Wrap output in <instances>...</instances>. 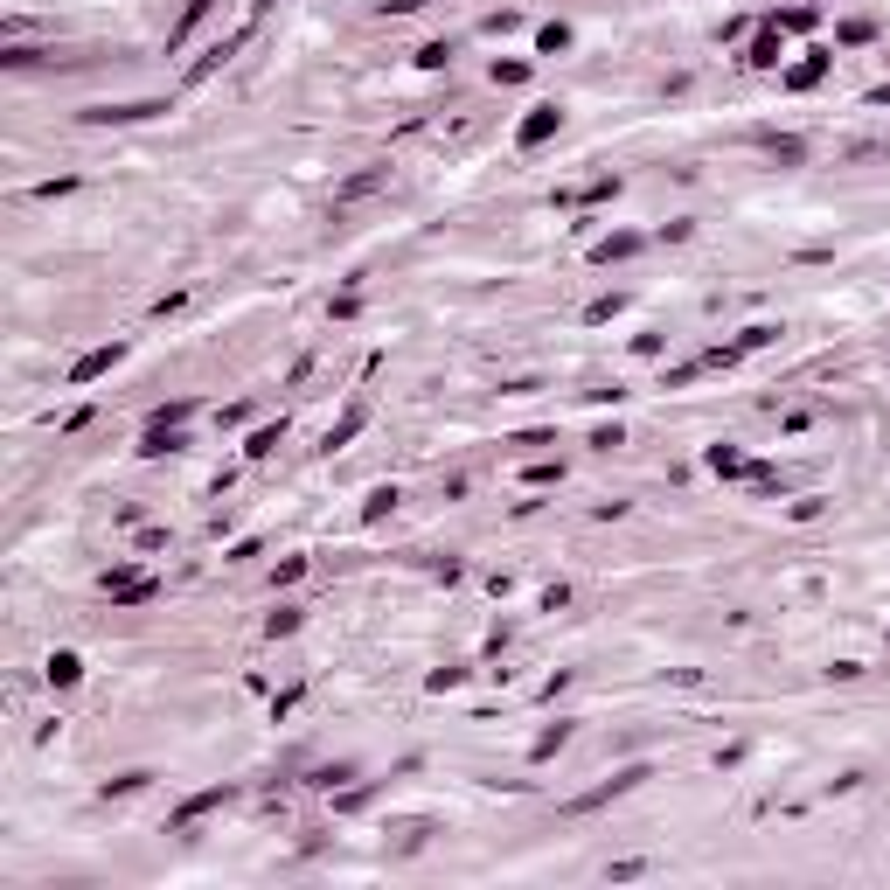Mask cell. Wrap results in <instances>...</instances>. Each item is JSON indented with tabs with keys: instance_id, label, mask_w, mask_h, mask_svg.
Returning a JSON list of instances; mask_svg holds the SVG:
<instances>
[{
	"instance_id": "1",
	"label": "cell",
	"mask_w": 890,
	"mask_h": 890,
	"mask_svg": "<svg viewBox=\"0 0 890 890\" xmlns=\"http://www.w3.org/2000/svg\"><path fill=\"white\" fill-rule=\"evenodd\" d=\"M167 98H126V105H91L84 126H140V119H167Z\"/></svg>"
},
{
	"instance_id": "2",
	"label": "cell",
	"mask_w": 890,
	"mask_h": 890,
	"mask_svg": "<svg viewBox=\"0 0 890 890\" xmlns=\"http://www.w3.org/2000/svg\"><path fill=\"white\" fill-rule=\"evenodd\" d=\"M640 779H654V772H647V765H626V772H612L605 786H592V793H578V800H571V814H598V807H612V800H626V793H633Z\"/></svg>"
},
{
	"instance_id": "3",
	"label": "cell",
	"mask_w": 890,
	"mask_h": 890,
	"mask_svg": "<svg viewBox=\"0 0 890 890\" xmlns=\"http://www.w3.org/2000/svg\"><path fill=\"white\" fill-rule=\"evenodd\" d=\"M557 126H564V112H557V105H536V112H529V119L515 126V147H522V153H536L543 140H557Z\"/></svg>"
},
{
	"instance_id": "4",
	"label": "cell",
	"mask_w": 890,
	"mask_h": 890,
	"mask_svg": "<svg viewBox=\"0 0 890 890\" xmlns=\"http://www.w3.org/2000/svg\"><path fill=\"white\" fill-rule=\"evenodd\" d=\"M119 362H126V348H119V341H112V348H91V355H77V362H70V383L84 390V383H98V376H112Z\"/></svg>"
},
{
	"instance_id": "5",
	"label": "cell",
	"mask_w": 890,
	"mask_h": 890,
	"mask_svg": "<svg viewBox=\"0 0 890 890\" xmlns=\"http://www.w3.org/2000/svg\"><path fill=\"white\" fill-rule=\"evenodd\" d=\"M230 793H237V786H209V793H195V800H181V807H174V835H181V828H195L202 814H216V807H223Z\"/></svg>"
},
{
	"instance_id": "6",
	"label": "cell",
	"mask_w": 890,
	"mask_h": 890,
	"mask_svg": "<svg viewBox=\"0 0 890 890\" xmlns=\"http://www.w3.org/2000/svg\"><path fill=\"white\" fill-rule=\"evenodd\" d=\"M376 188H390V167H362V174H348V181L334 188V209H341V202H362V195H376Z\"/></svg>"
},
{
	"instance_id": "7",
	"label": "cell",
	"mask_w": 890,
	"mask_h": 890,
	"mask_svg": "<svg viewBox=\"0 0 890 890\" xmlns=\"http://www.w3.org/2000/svg\"><path fill=\"white\" fill-rule=\"evenodd\" d=\"M779 56H786V49H779V21H765L758 42L744 49V63H751V70H779Z\"/></svg>"
},
{
	"instance_id": "8",
	"label": "cell",
	"mask_w": 890,
	"mask_h": 890,
	"mask_svg": "<svg viewBox=\"0 0 890 890\" xmlns=\"http://www.w3.org/2000/svg\"><path fill=\"white\" fill-rule=\"evenodd\" d=\"M244 35H251V28H237V35H223V42H216V49H209V56H202V63L188 70V84H202V77H216V70H223V63H230V56L244 49Z\"/></svg>"
},
{
	"instance_id": "9",
	"label": "cell",
	"mask_w": 890,
	"mask_h": 890,
	"mask_svg": "<svg viewBox=\"0 0 890 890\" xmlns=\"http://www.w3.org/2000/svg\"><path fill=\"white\" fill-rule=\"evenodd\" d=\"M105 592H112V605H140V598H153V578H140V571H112Z\"/></svg>"
},
{
	"instance_id": "10",
	"label": "cell",
	"mask_w": 890,
	"mask_h": 890,
	"mask_svg": "<svg viewBox=\"0 0 890 890\" xmlns=\"http://www.w3.org/2000/svg\"><path fill=\"white\" fill-rule=\"evenodd\" d=\"M209 7H216V0H188V7H181V21L167 28V56H174V49H181V42L202 28V21H209Z\"/></svg>"
},
{
	"instance_id": "11",
	"label": "cell",
	"mask_w": 890,
	"mask_h": 890,
	"mask_svg": "<svg viewBox=\"0 0 890 890\" xmlns=\"http://www.w3.org/2000/svg\"><path fill=\"white\" fill-rule=\"evenodd\" d=\"M633 251H640V237H633V230H612V237L592 244V265H619V258H633Z\"/></svg>"
},
{
	"instance_id": "12",
	"label": "cell",
	"mask_w": 890,
	"mask_h": 890,
	"mask_svg": "<svg viewBox=\"0 0 890 890\" xmlns=\"http://www.w3.org/2000/svg\"><path fill=\"white\" fill-rule=\"evenodd\" d=\"M821 77H828V56H821V49H814V56H800V63H793V70H786V91H814V84H821Z\"/></svg>"
},
{
	"instance_id": "13",
	"label": "cell",
	"mask_w": 890,
	"mask_h": 890,
	"mask_svg": "<svg viewBox=\"0 0 890 890\" xmlns=\"http://www.w3.org/2000/svg\"><path fill=\"white\" fill-rule=\"evenodd\" d=\"M619 195V174H598V181H585V188H564L557 202H612Z\"/></svg>"
},
{
	"instance_id": "14",
	"label": "cell",
	"mask_w": 890,
	"mask_h": 890,
	"mask_svg": "<svg viewBox=\"0 0 890 890\" xmlns=\"http://www.w3.org/2000/svg\"><path fill=\"white\" fill-rule=\"evenodd\" d=\"M362 425H369V404H348V411H341V425H334V432H327V452H341V445L355 439V432H362Z\"/></svg>"
},
{
	"instance_id": "15",
	"label": "cell",
	"mask_w": 890,
	"mask_h": 890,
	"mask_svg": "<svg viewBox=\"0 0 890 890\" xmlns=\"http://www.w3.org/2000/svg\"><path fill=\"white\" fill-rule=\"evenodd\" d=\"M710 473H724V480H744V473H751V459H744L738 445H710Z\"/></svg>"
},
{
	"instance_id": "16",
	"label": "cell",
	"mask_w": 890,
	"mask_h": 890,
	"mask_svg": "<svg viewBox=\"0 0 890 890\" xmlns=\"http://www.w3.org/2000/svg\"><path fill=\"white\" fill-rule=\"evenodd\" d=\"M758 147L772 153V160H786V167H800V160H807V140H793V133H786V140H779V133H758Z\"/></svg>"
},
{
	"instance_id": "17",
	"label": "cell",
	"mask_w": 890,
	"mask_h": 890,
	"mask_svg": "<svg viewBox=\"0 0 890 890\" xmlns=\"http://www.w3.org/2000/svg\"><path fill=\"white\" fill-rule=\"evenodd\" d=\"M77 675H84V661H77L70 647H63V654H49V682H56V689H70Z\"/></svg>"
},
{
	"instance_id": "18",
	"label": "cell",
	"mask_w": 890,
	"mask_h": 890,
	"mask_svg": "<svg viewBox=\"0 0 890 890\" xmlns=\"http://www.w3.org/2000/svg\"><path fill=\"white\" fill-rule=\"evenodd\" d=\"M564 738H571V724H550L543 738L529 744V758H536V765H543V758H557V751H564Z\"/></svg>"
},
{
	"instance_id": "19",
	"label": "cell",
	"mask_w": 890,
	"mask_h": 890,
	"mask_svg": "<svg viewBox=\"0 0 890 890\" xmlns=\"http://www.w3.org/2000/svg\"><path fill=\"white\" fill-rule=\"evenodd\" d=\"M279 439H286V425H265V432H251V445H244V452H251V459H272V452H279Z\"/></svg>"
},
{
	"instance_id": "20",
	"label": "cell",
	"mask_w": 890,
	"mask_h": 890,
	"mask_svg": "<svg viewBox=\"0 0 890 890\" xmlns=\"http://www.w3.org/2000/svg\"><path fill=\"white\" fill-rule=\"evenodd\" d=\"M536 49H543V56H557V49H571V28H564V21H550V28H536Z\"/></svg>"
},
{
	"instance_id": "21",
	"label": "cell",
	"mask_w": 890,
	"mask_h": 890,
	"mask_svg": "<svg viewBox=\"0 0 890 890\" xmlns=\"http://www.w3.org/2000/svg\"><path fill=\"white\" fill-rule=\"evenodd\" d=\"M188 418H195V404H188V397H174V404H160V411H153V425H188Z\"/></svg>"
},
{
	"instance_id": "22",
	"label": "cell",
	"mask_w": 890,
	"mask_h": 890,
	"mask_svg": "<svg viewBox=\"0 0 890 890\" xmlns=\"http://www.w3.org/2000/svg\"><path fill=\"white\" fill-rule=\"evenodd\" d=\"M522 480H529V487H550V480H564V466H557V459H536V466H522Z\"/></svg>"
},
{
	"instance_id": "23",
	"label": "cell",
	"mask_w": 890,
	"mask_h": 890,
	"mask_svg": "<svg viewBox=\"0 0 890 890\" xmlns=\"http://www.w3.org/2000/svg\"><path fill=\"white\" fill-rule=\"evenodd\" d=\"M390 508H397V487H376V494H369V508H362V515H369V522H383V515H390Z\"/></svg>"
},
{
	"instance_id": "24",
	"label": "cell",
	"mask_w": 890,
	"mask_h": 890,
	"mask_svg": "<svg viewBox=\"0 0 890 890\" xmlns=\"http://www.w3.org/2000/svg\"><path fill=\"white\" fill-rule=\"evenodd\" d=\"M779 28H814V7H786V14H772Z\"/></svg>"
},
{
	"instance_id": "25",
	"label": "cell",
	"mask_w": 890,
	"mask_h": 890,
	"mask_svg": "<svg viewBox=\"0 0 890 890\" xmlns=\"http://www.w3.org/2000/svg\"><path fill=\"white\" fill-rule=\"evenodd\" d=\"M140 786H147V772H126V779H112V786H105V800H112V793L126 800V793H140Z\"/></svg>"
},
{
	"instance_id": "26",
	"label": "cell",
	"mask_w": 890,
	"mask_h": 890,
	"mask_svg": "<svg viewBox=\"0 0 890 890\" xmlns=\"http://www.w3.org/2000/svg\"><path fill=\"white\" fill-rule=\"evenodd\" d=\"M445 56H452V42H425V49H418V63H425V70H439Z\"/></svg>"
},
{
	"instance_id": "27",
	"label": "cell",
	"mask_w": 890,
	"mask_h": 890,
	"mask_svg": "<svg viewBox=\"0 0 890 890\" xmlns=\"http://www.w3.org/2000/svg\"><path fill=\"white\" fill-rule=\"evenodd\" d=\"M619 306H626V299H619V293H612V299H592V306H585V320H612Z\"/></svg>"
},
{
	"instance_id": "28",
	"label": "cell",
	"mask_w": 890,
	"mask_h": 890,
	"mask_svg": "<svg viewBox=\"0 0 890 890\" xmlns=\"http://www.w3.org/2000/svg\"><path fill=\"white\" fill-rule=\"evenodd\" d=\"M383 14H418V7H432V0H376Z\"/></svg>"
},
{
	"instance_id": "29",
	"label": "cell",
	"mask_w": 890,
	"mask_h": 890,
	"mask_svg": "<svg viewBox=\"0 0 890 890\" xmlns=\"http://www.w3.org/2000/svg\"><path fill=\"white\" fill-rule=\"evenodd\" d=\"M272 7H279V0H251V14H272Z\"/></svg>"
}]
</instances>
